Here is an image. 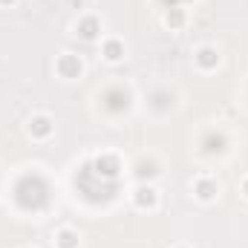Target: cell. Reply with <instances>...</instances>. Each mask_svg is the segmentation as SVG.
Masks as SVG:
<instances>
[{"label":"cell","mask_w":248,"mask_h":248,"mask_svg":"<svg viewBox=\"0 0 248 248\" xmlns=\"http://www.w3.org/2000/svg\"><path fill=\"white\" fill-rule=\"evenodd\" d=\"M101 55H104L110 63L122 61V58H124V44L119 41V38H110V41H104V44H101Z\"/></svg>","instance_id":"5"},{"label":"cell","mask_w":248,"mask_h":248,"mask_svg":"<svg viewBox=\"0 0 248 248\" xmlns=\"http://www.w3.org/2000/svg\"><path fill=\"white\" fill-rule=\"evenodd\" d=\"M133 202H136V208H156V190L153 187H147V185H141V187H136V193H133Z\"/></svg>","instance_id":"6"},{"label":"cell","mask_w":248,"mask_h":248,"mask_svg":"<svg viewBox=\"0 0 248 248\" xmlns=\"http://www.w3.org/2000/svg\"><path fill=\"white\" fill-rule=\"evenodd\" d=\"M225 150V136L222 133H211L205 139V153H222Z\"/></svg>","instance_id":"12"},{"label":"cell","mask_w":248,"mask_h":248,"mask_svg":"<svg viewBox=\"0 0 248 248\" xmlns=\"http://www.w3.org/2000/svg\"><path fill=\"white\" fill-rule=\"evenodd\" d=\"M93 168H95V173H98L101 179H113V176H119L122 162H119V156H113V153H101V156L93 162Z\"/></svg>","instance_id":"1"},{"label":"cell","mask_w":248,"mask_h":248,"mask_svg":"<svg viewBox=\"0 0 248 248\" xmlns=\"http://www.w3.org/2000/svg\"><path fill=\"white\" fill-rule=\"evenodd\" d=\"M243 193H246V196H248V176H246V179H243Z\"/></svg>","instance_id":"14"},{"label":"cell","mask_w":248,"mask_h":248,"mask_svg":"<svg viewBox=\"0 0 248 248\" xmlns=\"http://www.w3.org/2000/svg\"><path fill=\"white\" fill-rule=\"evenodd\" d=\"M78 35L84 38V41H95L98 38V32H101V23H98V17L95 15H87V17H81L78 20Z\"/></svg>","instance_id":"4"},{"label":"cell","mask_w":248,"mask_h":248,"mask_svg":"<svg viewBox=\"0 0 248 248\" xmlns=\"http://www.w3.org/2000/svg\"><path fill=\"white\" fill-rule=\"evenodd\" d=\"M182 3H187V0H179V6H182Z\"/></svg>","instance_id":"16"},{"label":"cell","mask_w":248,"mask_h":248,"mask_svg":"<svg viewBox=\"0 0 248 248\" xmlns=\"http://www.w3.org/2000/svg\"><path fill=\"white\" fill-rule=\"evenodd\" d=\"M196 63H199L202 69H217L219 52H217L214 46H202V49H196Z\"/></svg>","instance_id":"7"},{"label":"cell","mask_w":248,"mask_h":248,"mask_svg":"<svg viewBox=\"0 0 248 248\" xmlns=\"http://www.w3.org/2000/svg\"><path fill=\"white\" fill-rule=\"evenodd\" d=\"M29 133H32L35 139H46V136L52 133V122H49V116H35V119L29 122Z\"/></svg>","instance_id":"8"},{"label":"cell","mask_w":248,"mask_h":248,"mask_svg":"<svg viewBox=\"0 0 248 248\" xmlns=\"http://www.w3.org/2000/svg\"><path fill=\"white\" fill-rule=\"evenodd\" d=\"M193 193H196L202 202H211V199L217 196V182H214V179H196Z\"/></svg>","instance_id":"9"},{"label":"cell","mask_w":248,"mask_h":248,"mask_svg":"<svg viewBox=\"0 0 248 248\" xmlns=\"http://www.w3.org/2000/svg\"><path fill=\"white\" fill-rule=\"evenodd\" d=\"M12 3H15V0H0V6H12Z\"/></svg>","instance_id":"15"},{"label":"cell","mask_w":248,"mask_h":248,"mask_svg":"<svg viewBox=\"0 0 248 248\" xmlns=\"http://www.w3.org/2000/svg\"><path fill=\"white\" fill-rule=\"evenodd\" d=\"M55 69H58V75H61V78H78L84 66H81V58H78V55L63 52L61 58H58V63H55Z\"/></svg>","instance_id":"3"},{"label":"cell","mask_w":248,"mask_h":248,"mask_svg":"<svg viewBox=\"0 0 248 248\" xmlns=\"http://www.w3.org/2000/svg\"><path fill=\"white\" fill-rule=\"evenodd\" d=\"M55 246L58 248H78V234L72 228H61L55 234Z\"/></svg>","instance_id":"11"},{"label":"cell","mask_w":248,"mask_h":248,"mask_svg":"<svg viewBox=\"0 0 248 248\" xmlns=\"http://www.w3.org/2000/svg\"><path fill=\"white\" fill-rule=\"evenodd\" d=\"M185 20H187V15H185V9H182V6H173V9H168V12H165V23H168L170 29H182V26H185Z\"/></svg>","instance_id":"10"},{"label":"cell","mask_w":248,"mask_h":248,"mask_svg":"<svg viewBox=\"0 0 248 248\" xmlns=\"http://www.w3.org/2000/svg\"><path fill=\"white\" fill-rule=\"evenodd\" d=\"M104 107L110 110V113H122L130 107V95H127V90L122 87H113V90H107L104 93Z\"/></svg>","instance_id":"2"},{"label":"cell","mask_w":248,"mask_h":248,"mask_svg":"<svg viewBox=\"0 0 248 248\" xmlns=\"http://www.w3.org/2000/svg\"><path fill=\"white\" fill-rule=\"evenodd\" d=\"M136 173H139V179H150V176H156V168H153V165H144V162H141Z\"/></svg>","instance_id":"13"}]
</instances>
